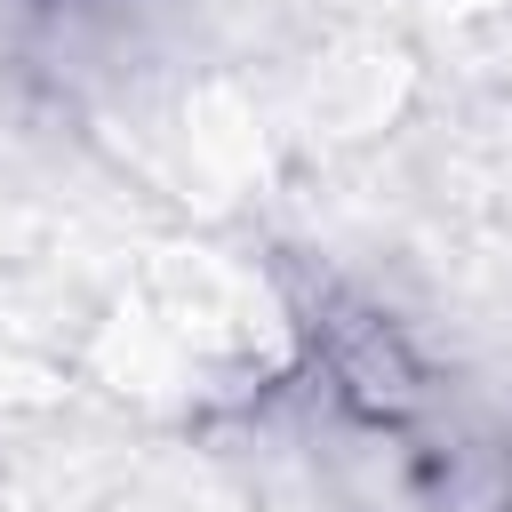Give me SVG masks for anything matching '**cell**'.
I'll use <instances>...</instances> for the list:
<instances>
[{
  "label": "cell",
  "mask_w": 512,
  "mask_h": 512,
  "mask_svg": "<svg viewBox=\"0 0 512 512\" xmlns=\"http://www.w3.org/2000/svg\"><path fill=\"white\" fill-rule=\"evenodd\" d=\"M288 328H296V352H304V368L320 376V392H328V408L344 424L408 440V432H424L440 416V376H432L424 344L376 296L320 280V288L296 296Z\"/></svg>",
  "instance_id": "6da1fadb"
},
{
  "label": "cell",
  "mask_w": 512,
  "mask_h": 512,
  "mask_svg": "<svg viewBox=\"0 0 512 512\" xmlns=\"http://www.w3.org/2000/svg\"><path fill=\"white\" fill-rule=\"evenodd\" d=\"M408 488L424 512H512V432L432 416L408 432Z\"/></svg>",
  "instance_id": "7a4b0ae2"
}]
</instances>
